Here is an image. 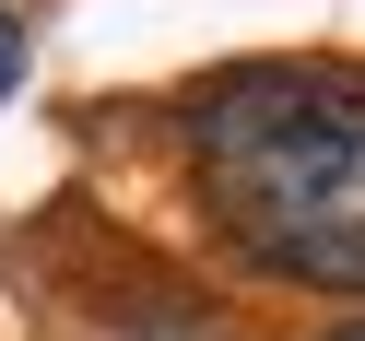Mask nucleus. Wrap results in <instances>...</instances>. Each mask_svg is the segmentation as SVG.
Wrapping results in <instances>:
<instances>
[{"label":"nucleus","instance_id":"nucleus-2","mask_svg":"<svg viewBox=\"0 0 365 341\" xmlns=\"http://www.w3.org/2000/svg\"><path fill=\"white\" fill-rule=\"evenodd\" d=\"M24 83V12H0V95Z\"/></svg>","mask_w":365,"mask_h":341},{"label":"nucleus","instance_id":"nucleus-1","mask_svg":"<svg viewBox=\"0 0 365 341\" xmlns=\"http://www.w3.org/2000/svg\"><path fill=\"white\" fill-rule=\"evenodd\" d=\"M189 177L247 271L365 294V83L236 71L189 106Z\"/></svg>","mask_w":365,"mask_h":341},{"label":"nucleus","instance_id":"nucleus-3","mask_svg":"<svg viewBox=\"0 0 365 341\" xmlns=\"http://www.w3.org/2000/svg\"><path fill=\"white\" fill-rule=\"evenodd\" d=\"M330 341H365V318H354V330H330Z\"/></svg>","mask_w":365,"mask_h":341}]
</instances>
